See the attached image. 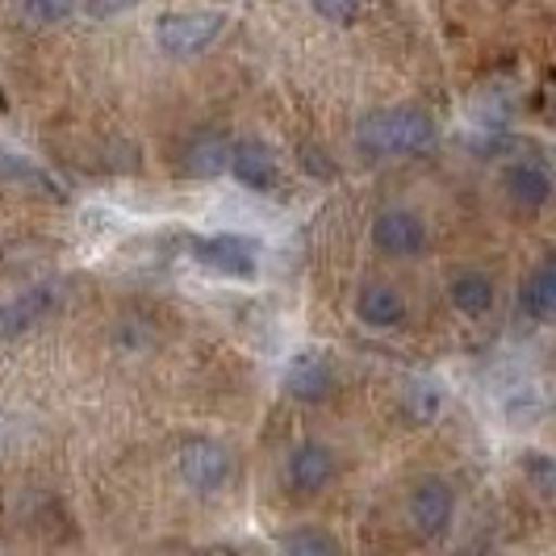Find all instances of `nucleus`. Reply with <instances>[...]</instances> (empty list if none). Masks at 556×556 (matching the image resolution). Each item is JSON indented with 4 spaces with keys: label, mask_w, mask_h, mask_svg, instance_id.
I'll list each match as a JSON object with an SVG mask.
<instances>
[{
    "label": "nucleus",
    "mask_w": 556,
    "mask_h": 556,
    "mask_svg": "<svg viewBox=\"0 0 556 556\" xmlns=\"http://www.w3.org/2000/svg\"><path fill=\"white\" fill-rule=\"evenodd\" d=\"M356 142L368 155H415L435 142V122H431V113L415 110V105L368 113L356 130Z\"/></svg>",
    "instance_id": "obj_1"
},
{
    "label": "nucleus",
    "mask_w": 556,
    "mask_h": 556,
    "mask_svg": "<svg viewBox=\"0 0 556 556\" xmlns=\"http://www.w3.org/2000/svg\"><path fill=\"white\" fill-rule=\"evenodd\" d=\"M223 26L226 13L218 9H185V13H164L155 26V38L167 55H197L223 34Z\"/></svg>",
    "instance_id": "obj_2"
},
{
    "label": "nucleus",
    "mask_w": 556,
    "mask_h": 556,
    "mask_svg": "<svg viewBox=\"0 0 556 556\" xmlns=\"http://www.w3.org/2000/svg\"><path fill=\"white\" fill-rule=\"evenodd\" d=\"M193 260L218 277H255L260 243H251L243 235H205L193 243Z\"/></svg>",
    "instance_id": "obj_3"
},
{
    "label": "nucleus",
    "mask_w": 556,
    "mask_h": 556,
    "mask_svg": "<svg viewBox=\"0 0 556 556\" xmlns=\"http://www.w3.org/2000/svg\"><path fill=\"white\" fill-rule=\"evenodd\" d=\"M55 306H59L55 285H29V289H22L17 298L0 302V339H22V334H29Z\"/></svg>",
    "instance_id": "obj_4"
},
{
    "label": "nucleus",
    "mask_w": 556,
    "mask_h": 556,
    "mask_svg": "<svg viewBox=\"0 0 556 556\" xmlns=\"http://www.w3.org/2000/svg\"><path fill=\"white\" fill-rule=\"evenodd\" d=\"M180 477L197 494H214L230 477V452L223 444H214V440H193L180 452Z\"/></svg>",
    "instance_id": "obj_5"
},
{
    "label": "nucleus",
    "mask_w": 556,
    "mask_h": 556,
    "mask_svg": "<svg viewBox=\"0 0 556 556\" xmlns=\"http://www.w3.org/2000/svg\"><path fill=\"white\" fill-rule=\"evenodd\" d=\"M372 243L386 251V255H415L427 243V226L410 210H386L372 223Z\"/></svg>",
    "instance_id": "obj_6"
},
{
    "label": "nucleus",
    "mask_w": 556,
    "mask_h": 556,
    "mask_svg": "<svg viewBox=\"0 0 556 556\" xmlns=\"http://www.w3.org/2000/svg\"><path fill=\"white\" fill-rule=\"evenodd\" d=\"M230 172L239 176V185H248L255 193H273L280 180L277 155L264 147V142H235L230 147Z\"/></svg>",
    "instance_id": "obj_7"
},
{
    "label": "nucleus",
    "mask_w": 556,
    "mask_h": 556,
    "mask_svg": "<svg viewBox=\"0 0 556 556\" xmlns=\"http://www.w3.org/2000/svg\"><path fill=\"white\" fill-rule=\"evenodd\" d=\"M410 523L415 531L422 535H444L447 523H452V490H447L444 481H418L415 494H410Z\"/></svg>",
    "instance_id": "obj_8"
},
{
    "label": "nucleus",
    "mask_w": 556,
    "mask_h": 556,
    "mask_svg": "<svg viewBox=\"0 0 556 556\" xmlns=\"http://www.w3.org/2000/svg\"><path fill=\"white\" fill-rule=\"evenodd\" d=\"M285 390L293 393V397H302V402H318V397H327L331 390V361H327V352H298L289 368H285Z\"/></svg>",
    "instance_id": "obj_9"
},
{
    "label": "nucleus",
    "mask_w": 556,
    "mask_h": 556,
    "mask_svg": "<svg viewBox=\"0 0 556 556\" xmlns=\"http://www.w3.org/2000/svg\"><path fill=\"white\" fill-rule=\"evenodd\" d=\"M289 485L298 490V494H318V490H327L334 477V456L327 444H302L293 456H289Z\"/></svg>",
    "instance_id": "obj_10"
},
{
    "label": "nucleus",
    "mask_w": 556,
    "mask_h": 556,
    "mask_svg": "<svg viewBox=\"0 0 556 556\" xmlns=\"http://www.w3.org/2000/svg\"><path fill=\"white\" fill-rule=\"evenodd\" d=\"M356 309H361V323L372 327V331H393V327L406 323V302H402V293L393 285H368Z\"/></svg>",
    "instance_id": "obj_11"
},
{
    "label": "nucleus",
    "mask_w": 556,
    "mask_h": 556,
    "mask_svg": "<svg viewBox=\"0 0 556 556\" xmlns=\"http://www.w3.org/2000/svg\"><path fill=\"white\" fill-rule=\"evenodd\" d=\"M519 309L528 314L531 323H553L556 314V268L544 260L519 289Z\"/></svg>",
    "instance_id": "obj_12"
},
{
    "label": "nucleus",
    "mask_w": 556,
    "mask_h": 556,
    "mask_svg": "<svg viewBox=\"0 0 556 556\" xmlns=\"http://www.w3.org/2000/svg\"><path fill=\"white\" fill-rule=\"evenodd\" d=\"M502 185H506L510 201H519V205H544L548 193H553V176H548V167L531 164V160L506 167Z\"/></svg>",
    "instance_id": "obj_13"
},
{
    "label": "nucleus",
    "mask_w": 556,
    "mask_h": 556,
    "mask_svg": "<svg viewBox=\"0 0 556 556\" xmlns=\"http://www.w3.org/2000/svg\"><path fill=\"white\" fill-rule=\"evenodd\" d=\"M230 147H235V142L223 139V135H197V139L185 147V172L197 176V180L218 176V172L230 164Z\"/></svg>",
    "instance_id": "obj_14"
},
{
    "label": "nucleus",
    "mask_w": 556,
    "mask_h": 556,
    "mask_svg": "<svg viewBox=\"0 0 556 556\" xmlns=\"http://www.w3.org/2000/svg\"><path fill=\"white\" fill-rule=\"evenodd\" d=\"M447 298H452V306L460 309V314L481 318V314L494 309V280L485 277V273H460L447 285Z\"/></svg>",
    "instance_id": "obj_15"
},
{
    "label": "nucleus",
    "mask_w": 556,
    "mask_h": 556,
    "mask_svg": "<svg viewBox=\"0 0 556 556\" xmlns=\"http://www.w3.org/2000/svg\"><path fill=\"white\" fill-rule=\"evenodd\" d=\"M280 548L293 556H323V553H339V544H334L327 531H289L285 540H280Z\"/></svg>",
    "instance_id": "obj_16"
},
{
    "label": "nucleus",
    "mask_w": 556,
    "mask_h": 556,
    "mask_svg": "<svg viewBox=\"0 0 556 556\" xmlns=\"http://www.w3.org/2000/svg\"><path fill=\"white\" fill-rule=\"evenodd\" d=\"M0 176H9V180H26V185L42 189V193H55V185H51L47 172H38V167L26 164V160H17V155H4V151H0Z\"/></svg>",
    "instance_id": "obj_17"
},
{
    "label": "nucleus",
    "mask_w": 556,
    "mask_h": 556,
    "mask_svg": "<svg viewBox=\"0 0 556 556\" xmlns=\"http://www.w3.org/2000/svg\"><path fill=\"white\" fill-rule=\"evenodd\" d=\"M22 9H26V17L34 26H55V22L72 17L76 0H22Z\"/></svg>",
    "instance_id": "obj_18"
},
{
    "label": "nucleus",
    "mask_w": 556,
    "mask_h": 556,
    "mask_svg": "<svg viewBox=\"0 0 556 556\" xmlns=\"http://www.w3.org/2000/svg\"><path fill=\"white\" fill-rule=\"evenodd\" d=\"M309 4H314V13H323L334 26H348L361 13V0H309Z\"/></svg>",
    "instance_id": "obj_19"
},
{
    "label": "nucleus",
    "mask_w": 556,
    "mask_h": 556,
    "mask_svg": "<svg viewBox=\"0 0 556 556\" xmlns=\"http://www.w3.org/2000/svg\"><path fill=\"white\" fill-rule=\"evenodd\" d=\"M440 406V393L435 386H410V415L415 418H431Z\"/></svg>",
    "instance_id": "obj_20"
},
{
    "label": "nucleus",
    "mask_w": 556,
    "mask_h": 556,
    "mask_svg": "<svg viewBox=\"0 0 556 556\" xmlns=\"http://www.w3.org/2000/svg\"><path fill=\"white\" fill-rule=\"evenodd\" d=\"M523 465H528V473L535 477V485H540V490L548 494V490H553V481H556L553 460H548L544 452H528V460H523Z\"/></svg>",
    "instance_id": "obj_21"
},
{
    "label": "nucleus",
    "mask_w": 556,
    "mask_h": 556,
    "mask_svg": "<svg viewBox=\"0 0 556 556\" xmlns=\"http://www.w3.org/2000/svg\"><path fill=\"white\" fill-rule=\"evenodd\" d=\"M139 0H88V13L92 17H113V13H122V9H135Z\"/></svg>",
    "instance_id": "obj_22"
}]
</instances>
